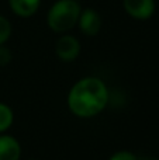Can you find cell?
Instances as JSON below:
<instances>
[{"label": "cell", "instance_id": "cell-12", "mask_svg": "<svg viewBox=\"0 0 159 160\" xmlns=\"http://www.w3.org/2000/svg\"><path fill=\"white\" fill-rule=\"evenodd\" d=\"M142 160H159L156 158H145V159H142Z\"/></svg>", "mask_w": 159, "mask_h": 160}, {"label": "cell", "instance_id": "cell-3", "mask_svg": "<svg viewBox=\"0 0 159 160\" xmlns=\"http://www.w3.org/2000/svg\"><path fill=\"white\" fill-rule=\"evenodd\" d=\"M55 53L61 61L73 62L80 53V44L73 35H64L56 41Z\"/></svg>", "mask_w": 159, "mask_h": 160}, {"label": "cell", "instance_id": "cell-5", "mask_svg": "<svg viewBox=\"0 0 159 160\" xmlns=\"http://www.w3.org/2000/svg\"><path fill=\"white\" fill-rule=\"evenodd\" d=\"M78 22L82 32L86 34V35H96L101 28L100 16H99L97 11L92 10V8H86V10L80 11Z\"/></svg>", "mask_w": 159, "mask_h": 160}, {"label": "cell", "instance_id": "cell-4", "mask_svg": "<svg viewBox=\"0 0 159 160\" xmlns=\"http://www.w3.org/2000/svg\"><path fill=\"white\" fill-rule=\"evenodd\" d=\"M123 4L127 13L138 20L149 18L155 11L154 0H124Z\"/></svg>", "mask_w": 159, "mask_h": 160}, {"label": "cell", "instance_id": "cell-7", "mask_svg": "<svg viewBox=\"0 0 159 160\" xmlns=\"http://www.w3.org/2000/svg\"><path fill=\"white\" fill-rule=\"evenodd\" d=\"M41 0H8L10 8L20 17H31L37 13Z\"/></svg>", "mask_w": 159, "mask_h": 160}, {"label": "cell", "instance_id": "cell-6", "mask_svg": "<svg viewBox=\"0 0 159 160\" xmlns=\"http://www.w3.org/2000/svg\"><path fill=\"white\" fill-rule=\"evenodd\" d=\"M21 145L14 136L0 133V160H20Z\"/></svg>", "mask_w": 159, "mask_h": 160}, {"label": "cell", "instance_id": "cell-2", "mask_svg": "<svg viewBox=\"0 0 159 160\" xmlns=\"http://www.w3.org/2000/svg\"><path fill=\"white\" fill-rule=\"evenodd\" d=\"M80 4L76 0H58L48 11V25L55 32H65L78 22Z\"/></svg>", "mask_w": 159, "mask_h": 160}, {"label": "cell", "instance_id": "cell-13", "mask_svg": "<svg viewBox=\"0 0 159 160\" xmlns=\"http://www.w3.org/2000/svg\"><path fill=\"white\" fill-rule=\"evenodd\" d=\"M28 160H37V159H28Z\"/></svg>", "mask_w": 159, "mask_h": 160}, {"label": "cell", "instance_id": "cell-11", "mask_svg": "<svg viewBox=\"0 0 159 160\" xmlns=\"http://www.w3.org/2000/svg\"><path fill=\"white\" fill-rule=\"evenodd\" d=\"M11 61V51L4 45H0V66H6Z\"/></svg>", "mask_w": 159, "mask_h": 160}, {"label": "cell", "instance_id": "cell-1", "mask_svg": "<svg viewBox=\"0 0 159 160\" xmlns=\"http://www.w3.org/2000/svg\"><path fill=\"white\" fill-rule=\"evenodd\" d=\"M110 93L106 83L99 78L87 76L75 83L68 93V108L75 117L93 118L107 107Z\"/></svg>", "mask_w": 159, "mask_h": 160}, {"label": "cell", "instance_id": "cell-9", "mask_svg": "<svg viewBox=\"0 0 159 160\" xmlns=\"http://www.w3.org/2000/svg\"><path fill=\"white\" fill-rule=\"evenodd\" d=\"M11 35V24L6 17L0 16V45H4V42Z\"/></svg>", "mask_w": 159, "mask_h": 160}, {"label": "cell", "instance_id": "cell-8", "mask_svg": "<svg viewBox=\"0 0 159 160\" xmlns=\"http://www.w3.org/2000/svg\"><path fill=\"white\" fill-rule=\"evenodd\" d=\"M14 112L6 102H0V133H4L13 125Z\"/></svg>", "mask_w": 159, "mask_h": 160}, {"label": "cell", "instance_id": "cell-10", "mask_svg": "<svg viewBox=\"0 0 159 160\" xmlns=\"http://www.w3.org/2000/svg\"><path fill=\"white\" fill-rule=\"evenodd\" d=\"M109 160H140V159L130 150H118V152L113 153Z\"/></svg>", "mask_w": 159, "mask_h": 160}]
</instances>
